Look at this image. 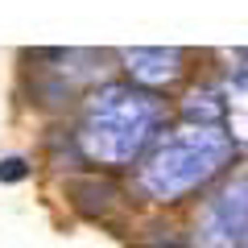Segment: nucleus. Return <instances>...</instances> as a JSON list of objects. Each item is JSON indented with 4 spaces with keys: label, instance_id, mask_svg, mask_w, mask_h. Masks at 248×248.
Instances as JSON below:
<instances>
[{
    "label": "nucleus",
    "instance_id": "1",
    "mask_svg": "<svg viewBox=\"0 0 248 248\" xmlns=\"http://www.w3.org/2000/svg\"><path fill=\"white\" fill-rule=\"evenodd\" d=\"M25 170H21V161L13 157V161H4V170H0V178H21Z\"/></svg>",
    "mask_w": 248,
    "mask_h": 248
}]
</instances>
